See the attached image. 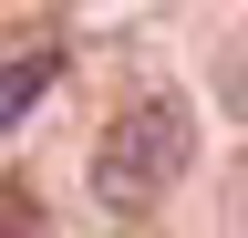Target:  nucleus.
<instances>
[{
    "instance_id": "nucleus-1",
    "label": "nucleus",
    "mask_w": 248,
    "mask_h": 238,
    "mask_svg": "<svg viewBox=\"0 0 248 238\" xmlns=\"http://www.w3.org/2000/svg\"><path fill=\"white\" fill-rule=\"evenodd\" d=\"M186 156H197V104L186 94H135L93 135V197L114 207H155L166 187H186Z\"/></svg>"
},
{
    "instance_id": "nucleus-2",
    "label": "nucleus",
    "mask_w": 248,
    "mask_h": 238,
    "mask_svg": "<svg viewBox=\"0 0 248 238\" xmlns=\"http://www.w3.org/2000/svg\"><path fill=\"white\" fill-rule=\"evenodd\" d=\"M62 83V52H11L0 63V135H21V114Z\"/></svg>"
},
{
    "instance_id": "nucleus-3",
    "label": "nucleus",
    "mask_w": 248,
    "mask_h": 238,
    "mask_svg": "<svg viewBox=\"0 0 248 238\" xmlns=\"http://www.w3.org/2000/svg\"><path fill=\"white\" fill-rule=\"evenodd\" d=\"M0 238H42V207H31L21 176H0Z\"/></svg>"
},
{
    "instance_id": "nucleus-4",
    "label": "nucleus",
    "mask_w": 248,
    "mask_h": 238,
    "mask_svg": "<svg viewBox=\"0 0 248 238\" xmlns=\"http://www.w3.org/2000/svg\"><path fill=\"white\" fill-rule=\"evenodd\" d=\"M217 104H228L238 125H248V52H228V73H217Z\"/></svg>"
}]
</instances>
